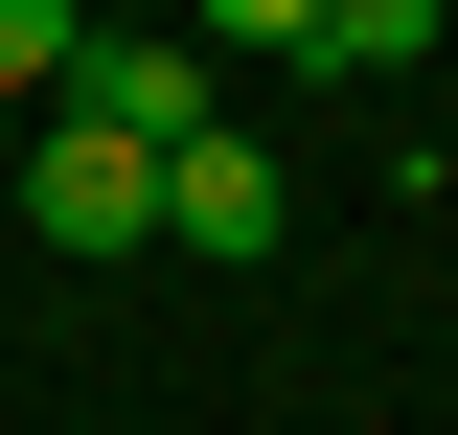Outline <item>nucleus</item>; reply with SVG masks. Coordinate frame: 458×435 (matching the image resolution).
<instances>
[{"instance_id":"nucleus-7","label":"nucleus","mask_w":458,"mask_h":435,"mask_svg":"<svg viewBox=\"0 0 458 435\" xmlns=\"http://www.w3.org/2000/svg\"><path fill=\"white\" fill-rule=\"evenodd\" d=\"M436 183H458V138H436Z\"/></svg>"},{"instance_id":"nucleus-2","label":"nucleus","mask_w":458,"mask_h":435,"mask_svg":"<svg viewBox=\"0 0 458 435\" xmlns=\"http://www.w3.org/2000/svg\"><path fill=\"white\" fill-rule=\"evenodd\" d=\"M47 115H92V138H207V47H183V23H92Z\"/></svg>"},{"instance_id":"nucleus-4","label":"nucleus","mask_w":458,"mask_h":435,"mask_svg":"<svg viewBox=\"0 0 458 435\" xmlns=\"http://www.w3.org/2000/svg\"><path fill=\"white\" fill-rule=\"evenodd\" d=\"M436 47H458V0H321V47H298V69H344V92H412Z\"/></svg>"},{"instance_id":"nucleus-3","label":"nucleus","mask_w":458,"mask_h":435,"mask_svg":"<svg viewBox=\"0 0 458 435\" xmlns=\"http://www.w3.org/2000/svg\"><path fill=\"white\" fill-rule=\"evenodd\" d=\"M161 252H207V275L276 252V161H252L229 115H207V138H161Z\"/></svg>"},{"instance_id":"nucleus-1","label":"nucleus","mask_w":458,"mask_h":435,"mask_svg":"<svg viewBox=\"0 0 458 435\" xmlns=\"http://www.w3.org/2000/svg\"><path fill=\"white\" fill-rule=\"evenodd\" d=\"M23 229H47V252H138V229H161V138L47 115V138H23Z\"/></svg>"},{"instance_id":"nucleus-5","label":"nucleus","mask_w":458,"mask_h":435,"mask_svg":"<svg viewBox=\"0 0 458 435\" xmlns=\"http://www.w3.org/2000/svg\"><path fill=\"white\" fill-rule=\"evenodd\" d=\"M69 47H92L69 0H0V115H47V92H69Z\"/></svg>"},{"instance_id":"nucleus-6","label":"nucleus","mask_w":458,"mask_h":435,"mask_svg":"<svg viewBox=\"0 0 458 435\" xmlns=\"http://www.w3.org/2000/svg\"><path fill=\"white\" fill-rule=\"evenodd\" d=\"M183 47H207V69L229 47H321V0H183Z\"/></svg>"}]
</instances>
